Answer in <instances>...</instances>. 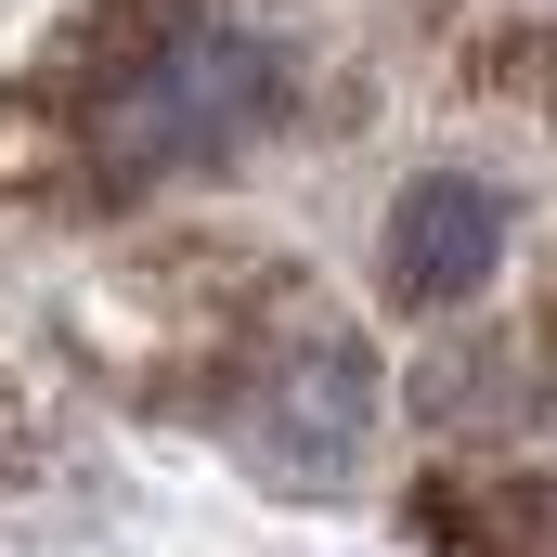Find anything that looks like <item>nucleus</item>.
Segmentation results:
<instances>
[{
	"instance_id": "7ed1b4c3",
	"label": "nucleus",
	"mask_w": 557,
	"mask_h": 557,
	"mask_svg": "<svg viewBox=\"0 0 557 557\" xmlns=\"http://www.w3.org/2000/svg\"><path fill=\"white\" fill-rule=\"evenodd\" d=\"M389 298L403 311H454V298H480L493 260H506V195L493 182H467V169H416L403 195H389Z\"/></svg>"
},
{
	"instance_id": "f257e3e1",
	"label": "nucleus",
	"mask_w": 557,
	"mask_h": 557,
	"mask_svg": "<svg viewBox=\"0 0 557 557\" xmlns=\"http://www.w3.org/2000/svg\"><path fill=\"white\" fill-rule=\"evenodd\" d=\"M273 104H285V65H273L260 26H234V13H169L131 65H104L78 143H91V182H104V195H156V182L221 169L234 143H260Z\"/></svg>"
},
{
	"instance_id": "f03ea898",
	"label": "nucleus",
	"mask_w": 557,
	"mask_h": 557,
	"mask_svg": "<svg viewBox=\"0 0 557 557\" xmlns=\"http://www.w3.org/2000/svg\"><path fill=\"white\" fill-rule=\"evenodd\" d=\"M234 428H247V454L285 493H337L363 467V441H376V363H363V337L337 311H285L260 337V363H247V389H234Z\"/></svg>"
}]
</instances>
